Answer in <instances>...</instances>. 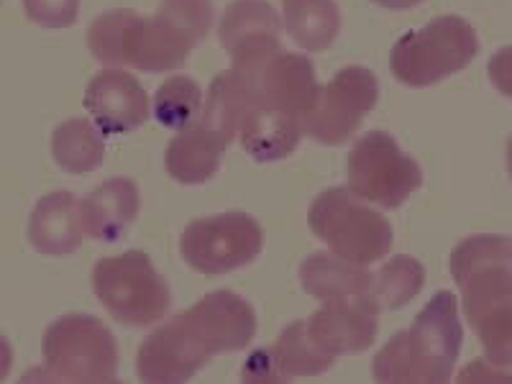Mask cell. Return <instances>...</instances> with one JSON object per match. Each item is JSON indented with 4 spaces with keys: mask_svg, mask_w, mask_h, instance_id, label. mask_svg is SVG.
<instances>
[{
    "mask_svg": "<svg viewBox=\"0 0 512 384\" xmlns=\"http://www.w3.org/2000/svg\"><path fill=\"white\" fill-rule=\"evenodd\" d=\"M241 382L246 384H272L287 382L285 372L277 364L274 349H256L246 356L244 367H241Z\"/></svg>",
    "mask_w": 512,
    "mask_h": 384,
    "instance_id": "obj_34",
    "label": "cell"
},
{
    "mask_svg": "<svg viewBox=\"0 0 512 384\" xmlns=\"http://www.w3.org/2000/svg\"><path fill=\"white\" fill-rule=\"evenodd\" d=\"M379 100V82L369 67H341L320 85L313 111L303 121L305 136L323 146H341L359 131Z\"/></svg>",
    "mask_w": 512,
    "mask_h": 384,
    "instance_id": "obj_7",
    "label": "cell"
},
{
    "mask_svg": "<svg viewBox=\"0 0 512 384\" xmlns=\"http://www.w3.org/2000/svg\"><path fill=\"white\" fill-rule=\"evenodd\" d=\"M264 231L244 210L187 223L180 236V254L190 269L208 277L236 272L262 254Z\"/></svg>",
    "mask_w": 512,
    "mask_h": 384,
    "instance_id": "obj_6",
    "label": "cell"
},
{
    "mask_svg": "<svg viewBox=\"0 0 512 384\" xmlns=\"http://www.w3.org/2000/svg\"><path fill=\"white\" fill-rule=\"evenodd\" d=\"M82 103L105 136L136 131L152 116V98L126 67H103L90 77Z\"/></svg>",
    "mask_w": 512,
    "mask_h": 384,
    "instance_id": "obj_10",
    "label": "cell"
},
{
    "mask_svg": "<svg viewBox=\"0 0 512 384\" xmlns=\"http://www.w3.org/2000/svg\"><path fill=\"white\" fill-rule=\"evenodd\" d=\"M157 16L180 31L192 47H198L216 24L213 0H159Z\"/></svg>",
    "mask_w": 512,
    "mask_h": 384,
    "instance_id": "obj_30",
    "label": "cell"
},
{
    "mask_svg": "<svg viewBox=\"0 0 512 384\" xmlns=\"http://www.w3.org/2000/svg\"><path fill=\"white\" fill-rule=\"evenodd\" d=\"M423 185V169L387 131H367L346 159V187L382 210H397Z\"/></svg>",
    "mask_w": 512,
    "mask_h": 384,
    "instance_id": "obj_5",
    "label": "cell"
},
{
    "mask_svg": "<svg viewBox=\"0 0 512 384\" xmlns=\"http://www.w3.org/2000/svg\"><path fill=\"white\" fill-rule=\"evenodd\" d=\"M205 95L192 77L172 75L162 82L152 98V116L164 128L180 131L203 116Z\"/></svg>",
    "mask_w": 512,
    "mask_h": 384,
    "instance_id": "obj_26",
    "label": "cell"
},
{
    "mask_svg": "<svg viewBox=\"0 0 512 384\" xmlns=\"http://www.w3.org/2000/svg\"><path fill=\"white\" fill-rule=\"evenodd\" d=\"M379 305L372 295L326 300L308 318L315 344L331 356H351L367 351L379 331Z\"/></svg>",
    "mask_w": 512,
    "mask_h": 384,
    "instance_id": "obj_11",
    "label": "cell"
},
{
    "mask_svg": "<svg viewBox=\"0 0 512 384\" xmlns=\"http://www.w3.org/2000/svg\"><path fill=\"white\" fill-rule=\"evenodd\" d=\"M379 8H387V11H410V8L420 6L425 0H374Z\"/></svg>",
    "mask_w": 512,
    "mask_h": 384,
    "instance_id": "obj_37",
    "label": "cell"
},
{
    "mask_svg": "<svg viewBox=\"0 0 512 384\" xmlns=\"http://www.w3.org/2000/svg\"><path fill=\"white\" fill-rule=\"evenodd\" d=\"M372 374L377 382H418L410 356L408 331H400L379 349L372 361Z\"/></svg>",
    "mask_w": 512,
    "mask_h": 384,
    "instance_id": "obj_32",
    "label": "cell"
},
{
    "mask_svg": "<svg viewBox=\"0 0 512 384\" xmlns=\"http://www.w3.org/2000/svg\"><path fill=\"white\" fill-rule=\"evenodd\" d=\"M459 382H512V369L505 367H497L487 356L482 359H474L469 361L464 369L459 372Z\"/></svg>",
    "mask_w": 512,
    "mask_h": 384,
    "instance_id": "obj_36",
    "label": "cell"
},
{
    "mask_svg": "<svg viewBox=\"0 0 512 384\" xmlns=\"http://www.w3.org/2000/svg\"><path fill=\"white\" fill-rule=\"evenodd\" d=\"M272 349L287 379L318 377L326 374L336 361V356L326 354L315 344L308 331V320H292L290 326L282 328Z\"/></svg>",
    "mask_w": 512,
    "mask_h": 384,
    "instance_id": "obj_22",
    "label": "cell"
},
{
    "mask_svg": "<svg viewBox=\"0 0 512 384\" xmlns=\"http://www.w3.org/2000/svg\"><path fill=\"white\" fill-rule=\"evenodd\" d=\"M303 139V123L280 111L264 108V105H256L239 131L244 152L259 164L280 162V159L290 157Z\"/></svg>",
    "mask_w": 512,
    "mask_h": 384,
    "instance_id": "obj_19",
    "label": "cell"
},
{
    "mask_svg": "<svg viewBox=\"0 0 512 384\" xmlns=\"http://www.w3.org/2000/svg\"><path fill=\"white\" fill-rule=\"evenodd\" d=\"M484 267H512V236L474 233L461 239L448 256V272L456 285H464Z\"/></svg>",
    "mask_w": 512,
    "mask_h": 384,
    "instance_id": "obj_25",
    "label": "cell"
},
{
    "mask_svg": "<svg viewBox=\"0 0 512 384\" xmlns=\"http://www.w3.org/2000/svg\"><path fill=\"white\" fill-rule=\"evenodd\" d=\"M210 351L192 331L185 313L157 323L136 351V374L141 382L177 384L192 379L208 364Z\"/></svg>",
    "mask_w": 512,
    "mask_h": 384,
    "instance_id": "obj_9",
    "label": "cell"
},
{
    "mask_svg": "<svg viewBox=\"0 0 512 384\" xmlns=\"http://www.w3.org/2000/svg\"><path fill=\"white\" fill-rule=\"evenodd\" d=\"M477 54L479 36L466 18L438 16L392 44L390 70L408 88H431L466 70Z\"/></svg>",
    "mask_w": 512,
    "mask_h": 384,
    "instance_id": "obj_1",
    "label": "cell"
},
{
    "mask_svg": "<svg viewBox=\"0 0 512 384\" xmlns=\"http://www.w3.org/2000/svg\"><path fill=\"white\" fill-rule=\"evenodd\" d=\"M85 236L80 200L67 190H54L39 198L26 223V239L41 256L75 254Z\"/></svg>",
    "mask_w": 512,
    "mask_h": 384,
    "instance_id": "obj_13",
    "label": "cell"
},
{
    "mask_svg": "<svg viewBox=\"0 0 512 384\" xmlns=\"http://www.w3.org/2000/svg\"><path fill=\"white\" fill-rule=\"evenodd\" d=\"M44 364L59 382H116L118 346L103 320L90 313H64L41 336Z\"/></svg>",
    "mask_w": 512,
    "mask_h": 384,
    "instance_id": "obj_4",
    "label": "cell"
},
{
    "mask_svg": "<svg viewBox=\"0 0 512 384\" xmlns=\"http://www.w3.org/2000/svg\"><path fill=\"white\" fill-rule=\"evenodd\" d=\"M226 141L203 121L175 131L164 149V169L180 185H203L221 169Z\"/></svg>",
    "mask_w": 512,
    "mask_h": 384,
    "instance_id": "obj_16",
    "label": "cell"
},
{
    "mask_svg": "<svg viewBox=\"0 0 512 384\" xmlns=\"http://www.w3.org/2000/svg\"><path fill=\"white\" fill-rule=\"evenodd\" d=\"M282 52H285V47H282L280 34H256L239 41L228 52V59H231V70L239 72L259 98V82H262L264 72L269 70V64Z\"/></svg>",
    "mask_w": 512,
    "mask_h": 384,
    "instance_id": "obj_29",
    "label": "cell"
},
{
    "mask_svg": "<svg viewBox=\"0 0 512 384\" xmlns=\"http://www.w3.org/2000/svg\"><path fill=\"white\" fill-rule=\"evenodd\" d=\"M282 26L303 52H326L341 34V8L336 0H282Z\"/></svg>",
    "mask_w": 512,
    "mask_h": 384,
    "instance_id": "obj_20",
    "label": "cell"
},
{
    "mask_svg": "<svg viewBox=\"0 0 512 384\" xmlns=\"http://www.w3.org/2000/svg\"><path fill=\"white\" fill-rule=\"evenodd\" d=\"M487 77L489 85L502 95V98L512 100V44L497 49L487 62Z\"/></svg>",
    "mask_w": 512,
    "mask_h": 384,
    "instance_id": "obj_35",
    "label": "cell"
},
{
    "mask_svg": "<svg viewBox=\"0 0 512 384\" xmlns=\"http://www.w3.org/2000/svg\"><path fill=\"white\" fill-rule=\"evenodd\" d=\"M285 31L282 26V13L267 0H231L226 11L221 13L218 21V41L226 52H231L239 41L249 39L256 34H280Z\"/></svg>",
    "mask_w": 512,
    "mask_h": 384,
    "instance_id": "obj_24",
    "label": "cell"
},
{
    "mask_svg": "<svg viewBox=\"0 0 512 384\" xmlns=\"http://www.w3.org/2000/svg\"><path fill=\"white\" fill-rule=\"evenodd\" d=\"M505 157H507V172H510V185H512V134H510V139H507Z\"/></svg>",
    "mask_w": 512,
    "mask_h": 384,
    "instance_id": "obj_38",
    "label": "cell"
},
{
    "mask_svg": "<svg viewBox=\"0 0 512 384\" xmlns=\"http://www.w3.org/2000/svg\"><path fill=\"white\" fill-rule=\"evenodd\" d=\"M320 93L315 64L308 54L282 52L259 82V103L303 123Z\"/></svg>",
    "mask_w": 512,
    "mask_h": 384,
    "instance_id": "obj_12",
    "label": "cell"
},
{
    "mask_svg": "<svg viewBox=\"0 0 512 384\" xmlns=\"http://www.w3.org/2000/svg\"><path fill=\"white\" fill-rule=\"evenodd\" d=\"M141 208L139 185L128 177H111L100 182L80 200L82 223L88 239L113 244L131 228Z\"/></svg>",
    "mask_w": 512,
    "mask_h": 384,
    "instance_id": "obj_15",
    "label": "cell"
},
{
    "mask_svg": "<svg viewBox=\"0 0 512 384\" xmlns=\"http://www.w3.org/2000/svg\"><path fill=\"white\" fill-rule=\"evenodd\" d=\"M461 290L464 320L474 326L487 310L502 303H512V267H484L474 272Z\"/></svg>",
    "mask_w": 512,
    "mask_h": 384,
    "instance_id": "obj_27",
    "label": "cell"
},
{
    "mask_svg": "<svg viewBox=\"0 0 512 384\" xmlns=\"http://www.w3.org/2000/svg\"><path fill=\"white\" fill-rule=\"evenodd\" d=\"M259 103L256 93L251 90L249 82L233 72L231 67L223 72H218L208 85V93H205V105L200 121L216 131L226 144H231L236 136H239L241 126L246 123V118L251 116Z\"/></svg>",
    "mask_w": 512,
    "mask_h": 384,
    "instance_id": "obj_18",
    "label": "cell"
},
{
    "mask_svg": "<svg viewBox=\"0 0 512 384\" xmlns=\"http://www.w3.org/2000/svg\"><path fill=\"white\" fill-rule=\"evenodd\" d=\"M477 333L482 356L497 367L512 369V303H502L487 310L472 326Z\"/></svg>",
    "mask_w": 512,
    "mask_h": 384,
    "instance_id": "obj_31",
    "label": "cell"
},
{
    "mask_svg": "<svg viewBox=\"0 0 512 384\" xmlns=\"http://www.w3.org/2000/svg\"><path fill=\"white\" fill-rule=\"evenodd\" d=\"M103 128L88 118H70L52 131V159L67 175H90L103 164L105 139Z\"/></svg>",
    "mask_w": 512,
    "mask_h": 384,
    "instance_id": "obj_21",
    "label": "cell"
},
{
    "mask_svg": "<svg viewBox=\"0 0 512 384\" xmlns=\"http://www.w3.org/2000/svg\"><path fill=\"white\" fill-rule=\"evenodd\" d=\"M300 285L310 297L326 303V300H346V297L372 295V277L364 264H356L344 256L328 251H313L300 264Z\"/></svg>",
    "mask_w": 512,
    "mask_h": 384,
    "instance_id": "obj_17",
    "label": "cell"
},
{
    "mask_svg": "<svg viewBox=\"0 0 512 384\" xmlns=\"http://www.w3.org/2000/svg\"><path fill=\"white\" fill-rule=\"evenodd\" d=\"M425 287V267L410 254H397L372 277V300L379 310H400L410 305Z\"/></svg>",
    "mask_w": 512,
    "mask_h": 384,
    "instance_id": "obj_23",
    "label": "cell"
},
{
    "mask_svg": "<svg viewBox=\"0 0 512 384\" xmlns=\"http://www.w3.org/2000/svg\"><path fill=\"white\" fill-rule=\"evenodd\" d=\"M192 44L175 31L167 21L154 13V16H141L136 13L123 41V54H126V67H134L136 72H149V75H164V72L180 70L192 52Z\"/></svg>",
    "mask_w": 512,
    "mask_h": 384,
    "instance_id": "obj_14",
    "label": "cell"
},
{
    "mask_svg": "<svg viewBox=\"0 0 512 384\" xmlns=\"http://www.w3.org/2000/svg\"><path fill=\"white\" fill-rule=\"evenodd\" d=\"M93 292L108 315L128 328H149L164 320L172 292L146 251L103 256L93 267Z\"/></svg>",
    "mask_w": 512,
    "mask_h": 384,
    "instance_id": "obj_3",
    "label": "cell"
},
{
    "mask_svg": "<svg viewBox=\"0 0 512 384\" xmlns=\"http://www.w3.org/2000/svg\"><path fill=\"white\" fill-rule=\"evenodd\" d=\"M308 226L333 254L349 262H379L392 249V226L377 205L361 200L349 187H328L318 192L308 208Z\"/></svg>",
    "mask_w": 512,
    "mask_h": 384,
    "instance_id": "obj_2",
    "label": "cell"
},
{
    "mask_svg": "<svg viewBox=\"0 0 512 384\" xmlns=\"http://www.w3.org/2000/svg\"><path fill=\"white\" fill-rule=\"evenodd\" d=\"M26 18L41 29H70L80 18V0H21Z\"/></svg>",
    "mask_w": 512,
    "mask_h": 384,
    "instance_id": "obj_33",
    "label": "cell"
},
{
    "mask_svg": "<svg viewBox=\"0 0 512 384\" xmlns=\"http://www.w3.org/2000/svg\"><path fill=\"white\" fill-rule=\"evenodd\" d=\"M136 11L128 8H113L95 18L88 26V49L103 67H126V54H123V41H126V31L134 21Z\"/></svg>",
    "mask_w": 512,
    "mask_h": 384,
    "instance_id": "obj_28",
    "label": "cell"
},
{
    "mask_svg": "<svg viewBox=\"0 0 512 384\" xmlns=\"http://www.w3.org/2000/svg\"><path fill=\"white\" fill-rule=\"evenodd\" d=\"M408 338L418 382L441 384L454 377L456 361L464 346V326L454 292H436L415 315Z\"/></svg>",
    "mask_w": 512,
    "mask_h": 384,
    "instance_id": "obj_8",
    "label": "cell"
}]
</instances>
